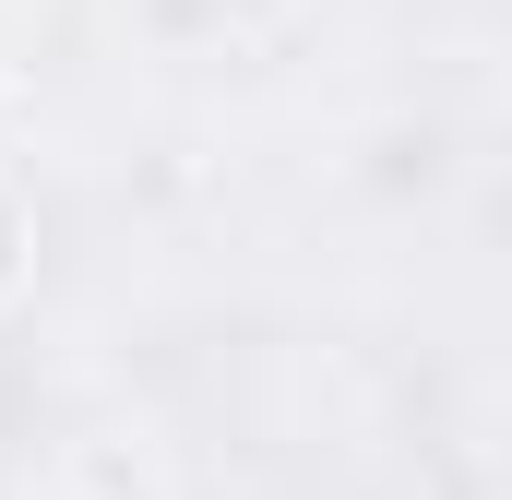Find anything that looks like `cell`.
I'll return each mask as SVG.
<instances>
[{
  "label": "cell",
  "mask_w": 512,
  "mask_h": 500,
  "mask_svg": "<svg viewBox=\"0 0 512 500\" xmlns=\"http://www.w3.org/2000/svg\"><path fill=\"white\" fill-rule=\"evenodd\" d=\"M24 274H36V215H24V203L0 191V310L24 298Z\"/></svg>",
  "instance_id": "6da1fadb"
}]
</instances>
